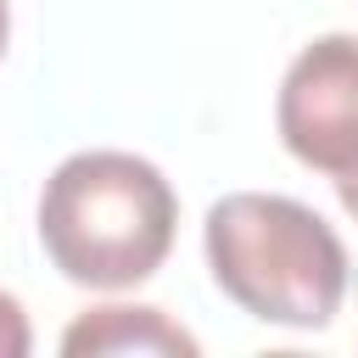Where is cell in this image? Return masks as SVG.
Wrapping results in <instances>:
<instances>
[{"label": "cell", "instance_id": "cell-7", "mask_svg": "<svg viewBox=\"0 0 358 358\" xmlns=\"http://www.w3.org/2000/svg\"><path fill=\"white\" fill-rule=\"evenodd\" d=\"M6 39H11V6L0 0V56H6Z\"/></svg>", "mask_w": 358, "mask_h": 358}, {"label": "cell", "instance_id": "cell-6", "mask_svg": "<svg viewBox=\"0 0 358 358\" xmlns=\"http://www.w3.org/2000/svg\"><path fill=\"white\" fill-rule=\"evenodd\" d=\"M336 196H341V207L358 218V173H347V179H336Z\"/></svg>", "mask_w": 358, "mask_h": 358}, {"label": "cell", "instance_id": "cell-2", "mask_svg": "<svg viewBox=\"0 0 358 358\" xmlns=\"http://www.w3.org/2000/svg\"><path fill=\"white\" fill-rule=\"evenodd\" d=\"M213 285L263 324L324 330L347 296L341 235L291 196L235 190L207 207L201 224Z\"/></svg>", "mask_w": 358, "mask_h": 358}, {"label": "cell", "instance_id": "cell-3", "mask_svg": "<svg viewBox=\"0 0 358 358\" xmlns=\"http://www.w3.org/2000/svg\"><path fill=\"white\" fill-rule=\"evenodd\" d=\"M274 117L302 168L330 179L358 173V34H319L302 45L280 78Z\"/></svg>", "mask_w": 358, "mask_h": 358}, {"label": "cell", "instance_id": "cell-1", "mask_svg": "<svg viewBox=\"0 0 358 358\" xmlns=\"http://www.w3.org/2000/svg\"><path fill=\"white\" fill-rule=\"evenodd\" d=\"M179 229V196L134 151H73L39 190V246L62 280L129 291L151 280Z\"/></svg>", "mask_w": 358, "mask_h": 358}, {"label": "cell", "instance_id": "cell-5", "mask_svg": "<svg viewBox=\"0 0 358 358\" xmlns=\"http://www.w3.org/2000/svg\"><path fill=\"white\" fill-rule=\"evenodd\" d=\"M34 347V330H28V313L11 291H0V358H28Z\"/></svg>", "mask_w": 358, "mask_h": 358}, {"label": "cell", "instance_id": "cell-4", "mask_svg": "<svg viewBox=\"0 0 358 358\" xmlns=\"http://www.w3.org/2000/svg\"><path fill=\"white\" fill-rule=\"evenodd\" d=\"M67 358H95V352H157V358H196V336L173 324L162 308H90L67 324L62 336Z\"/></svg>", "mask_w": 358, "mask_h": 358}]
</instances>
